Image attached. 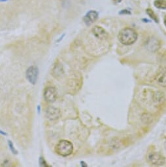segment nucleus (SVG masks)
Listing matches in <instances>:
<instances>
[{
  "label": "nucleus",
  "instance_id": "f257e3e1",
  "mask_svg": "<svg viewBox=\"0 0 166 167\" xmlns=\"http://www.w3.org/2000/svg\"><path fill=\"white\" fill-rule=\"evenodd\" d=\"M118 38L122 44L125 45H130L134 43L137 40V34L134 29L125 28L120 31Z\"/></svg>",
  "mask_w": 166,
  "mask_h": 167
},
{
  "label": "nucleus",
  "instance_id": "f03ea898",
  "mask_svg": "<svg viewBox=\"0 0 166 167\" xmlns=\"http://www.w3.org/2000/svg\"><path fill=\"white\" fill-rule=\"evenodd\" d=\"M55 151L59 155L67 157L73 153V146L69 141L62 140L58 143L55 147Z\"/></svg>",
  "mask_w": 166,
  "mask_h": 167
},
{
  "label": "nucleus",
  "instance_id": "7ed1b4c3",
  "mask_svg": "<svg viewBox=\"0 0 166 167\" xmlns=\"http://www.w3.org/2000/svg\"><path fill=\"white\" fill-rule=\"evenodd\" d=\"M148 161L153 165L161 166L165 163V158L157 152H150L147 155Z\"/></svg>",
  "mask_w": 166,
  "mask_h": 167
},
{
  "label": "nucleus",
  "instance_id": "20e7f679",
  "mask_svg": "<svg viewBox=\"0 0 166 167\" xmlns=\"http://www.w3.org/2000/svg\"><path fill=\"white\" fill-rule=\"evenodd\" d=\"M39 74V70L37 67L35 66H30L27 70L26 73V76L28 80V81L30 82L32 85H35L37 81Z\"/></svg>",
  "mask_w": 166,
  "mask_h": 167
},
{
  "label": "nucleus",
  "instance_id": "39448f33",
  "mask_svg": "<svg viewBox=\"0 0 166 167\" xmlns=\"http://www.w3.org/2000/svg\"><path fill=\"white\" fill-rule=\"evenodd\" d=\"M57 98L56 90L53 86H48L44 91V98L48 102H54Z\"/></svg>",
  "mask_w": 166,
  "mask_h": 167
},
{
  "label": "nucleus",
  "instance_id": "423d86ee",
  "mask_svg": "<svg viewBox=\"0 0 166 167\" xmlns=\"http://www.w3.org/2000/svg\"><path fill=\"white\" fill-rule=\"evenodd\" d=\"M46 116L51 121L58 119L60 116V111L59 109L54 107H48L46 110Z\"/></svg>",
  "mask_w": 166,
  "mask_h": 167
},
{
  "label": "nucleus",
  "instance_id": "0eeeda50",
  "mask_svg": "<svg viewBox=\"0 0 166 167\" xmlns=\"http://www.w3.org/2000/svg\"><path fill=\"white\" fill-rule=\"evenodd\" d=\"M155 80L159 85L166 86V68H162L156 74Z\"/></svg>",
  "mask_w": 166,
  "mask_h": 167
},
{
  "label": "nucleus",
  "instance_id": "6e6552de",
  "mask_svg": "<svg viewBox=\"0 0 166 167\" xmlns=\"http://www.w3.org/2000/svg\"><path fill=\"white\" fill-rule=\"evenodd\" d=\"M98 18V12L96 11H90L84 16V21L87 26H90L95 22Z\"/></svg>",
  "mask_w": 166,
  "mask_h": 167
},
{
  "label": "nucleus",
  "instance_id": "1a4fd4ad",
  "mask_svg": "<svg viewBox=\"0 0 166 167\" xmlns=\"http://www.w3.org/2000/svg\"><path fill=\"white\" fill-rule=\"evenodd\" d=\"M92 33L99 40H105L108 37V34L103 28L96 26L92 28Z\"/></svg>",
  "mask_w": 166,
  "mask_h": 167
},
{
  "label": "nucleus",
  "instance_id": "9d476101",
  "mask_svg": "<svg viewBox=\"0 0 166 167\" xmlns=\"http://www.w3.org/2000/svg\"><path fill=\"white\" fill-rule=\"evenodd\" d=\"M146 46H147L148 49L152 51V52H155L160 47V43H159V41L157 39L152 37L150 38L148 40L147 43H146Z\"/></svg>",
  "mask_w": 166,
  "mask_h": 167
},
{
  "label": "nucleus",
  "instance_id": "9b49d317",
  "mask_svg": "<svg viewBox=\"0 0 166 167\" xmlns=\"http://www.w3.org/2000/svg\"><path fill=\"white\" fill-rule=\"evenodd\" d=\"M63 73V68L61 64H56L53 69V75L54 78H58Z\"/></svg>",
  "mask_w": 166,
  "mask_h": 167
},
{
  "label": "nucleus",
  "instance_id": "f8f14e48",
  "mask_svg": "<svg viewBox=\"0 0 166 167\" xmlns=\"http://www.w3.org/2000/svg\"><path fill=\"white\" fill-rule=\"evenodd\" d=\"M154 4L156 8L166 9V0H156Z\"/></svg>",
  "mask_w": 166,
  "mask_h": 167
},
{
  "label": "nucleus",
  "instance_id": "ddd939ff",
  "mask_svg": "<svg viewBox=\"0 0 166 167\" xmlns=\"http://www.w3.org/2000/svg\"><path fill=\"white\" fill-rule=\"evenodd\" d=\"M146 13H147V15L149 16L150 17H151L152 20H154L156 22H158V17H157V16L156 15V14L154 13V12L151 9H147L146 10Z\"/></svg>",
  "mask_w": 166,
  "mask_h": 167
},
{
  "label": "nucleus",
  "instance_id": "4468645a",
  "mask_svg": "<svg viewBox=\"0 0 166 167\" xmlns=\"http://www.w3.org/2000/svg\"><path fill=\"white\" fill-rule=\"evenodd\" d=\"M8 144H9V149H10V150L12 152V153L17 154V153H18V152H17V151L16 150V149L14 147L13 144H12L11 141L9 140V141H8Z\"/></svg>",
  "mask_w": 166,
  "mask_h": 167
},
{
  "label": "nucleus",
  "instance_id": "2eb2a0df",
  "mask_svg": "<svg viewBox=\"0 0 166 167\" xmlns=\"http://www.w3.org/2000/svg\"><path fill=\"white\" fill-rule=\"evenodd\" d=\"M39 163H40V166H48L47 162L45 161V159H43V157H40Z\"/></svg>",
  "mask_w": 166,
  "mask_h": 167
},
{
  "label": "nucleus",
  "instance_id": "dca6fc26",
  "mask_svg": "<svg viewBox=\"0 0 166 167\" xmlns=\"http://www.w3.org/2000/svg\"><path fill=\"white\" fill-rule=\"evenodd\" d=\"M119 14H120V15H124V14L129 15V14H131V12H130V11L127 10V9H124V10H122L121 11L119 12Z\"/></svg>",
  "mask_w": 166,
  "mask_h": 167
},
{
  "label": "nucleus",
  "instance_id": "f3484780",
  "mask_svg": "<svg viewBox=\"0 0 166 167\" xmlns=\"http://www.w3.org/2000/svg\"><path fill=\"white\" fill-rule=\"evenodd\" d=\"M122 0H113V1L115 3V4H118L120 1H121Z\"/></svg>",
  "mask_w": 166,
  "mask_h": 167
},
{
  "label": "nucleus",
  "instance_id": "a211bd4d",
  "mask_svg": "<svg viewBox=\"0 0 166 167\" xmlns=\"http://www.w3.org/2000/svg\"><path fill=\"white\" fill-rule=\"evenodd\" d=\"M80 163H81V166H87V165H86V164H85V163H84V162L81 161Z\"/></svg>",
  "mask_w": 166,
  "mask_h": 167
},
{
  "label": "nucleus",
  "instance_id": "6ab92c4d",
  "mask_svg": "<svg viewBox=\"0 0 166 167\" xmlns=\"http://www.w3.org/2000/svg\"><path fill=\"white\" fill-rule=\"evenodd\" d=\"M0 133L2 134L3 135H4V136H6V135H7V134H6L5 133H4V132L1 131V130H0Z\"/></svg>",
  "mask_w": 166,
  "mask_h": 167
},
{
  "label": "nucleus",
  "instance_id": "aec40b11",
  "mask_svg": "<svg viewBox=\"0 0 166 167\" xmlns=\"http://www.w3.org/2000/svg\"><path fill=\"white\" fill-rule=\"evenodd\" d=\"M37 110H38V112H39H39H40V110H41L39 105H38V106H37Z\"/></svg>",
  "mask_w": 166,
  "mask_h": 167
},
{
  "label": "nucleus",
  "instance_id": "412c9836",
  "mask_svg": "<svg viewBox=\"0 0 166 167\" xmlns=\"http://www.w3.org/2000/svg\"><path fill=\"white\" fill-rule=\"evenodd\" d=\"M164 24H165V26H166V16L164 17Z\"/></svg>",
  "mask_w": 166,
  "mask_h": 167
},
{
  "label": "nucleus",
  "instance_id": "4be33fe9",
  "mask_svg": "<svg viewBox=\"0 0 166 167\" xmlns=\"http://www.w3.org/2000/svg\"><path fill=\"white\" fill-rule=\"evenodd\" d=\"M6 1V0H0V1Z\"/></svg>",
  "mask_w": 166,
  "mask_h": 167
},
{
  "label": "nucleus",
  "instance_id": "5701e85b",
  "mask_svg": "<svg viewBox=\"0 0 166 167\" xmlns=\"http://www.w3.org/2000/svg\"><path fill=\"white\" fill-rule=\"evenodd\" d=\"M165 147H166V141H165Z\"/></svg>",
  "mask_w": 166,
  "mask_h": 167
}]
</instances>
